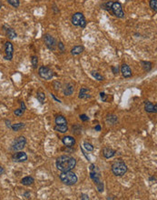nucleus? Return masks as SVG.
<instances>
[{"mask_svg": "<svg viewBox=\"0 0 157 200\" xmlns=\"http://www.w3.org/2000/svg\"><path fill=\"white\" fill-rule=\"evenodd\" d=\"M76 165V160L70 156H61L56 159V167L61 172L71 171Z\"/></svg>", "mask_w": 157, "mask_h": 200, "instance_id": "nucleus-1", "label": "nucleus"}, {"mask_svg": "<svg viewBox=\"0 0 157 200\" xmlns=\"http://www.w3.org/2000/svg\"><path fill=\"white\" fill-rule=\"evenodd\" d=\"M90 177L93 179L94 183L96 185L97 190L99 192H103L104 191V183L101 180V176H100V172L96 168V166L92 164L90 166Z\"/></svg>", "mask_w": 157, "mask_h": 200, "instance_id": "nucleus-2", "label": "nucleus"}, {"mask_svg": "<svg viewBox=\"0 0 157 200\" xmlns=\"http://www.w3.org/2000/svg\"><path fill=\"white\" fill-rule=\"evenodd\" d=\"M59 178H60V180L66 186L75 185V184L77 182V179H78L75 174L71 172V171L62 172L59 175Z\"/></svg>", "mask_w": 157, "mask_h": 200, "instance_id": "nucleus-3", "label": "nucleus"}, {"mask_svg": "<svg viewBox=\"0 0 157 200\" xmlns=\"http://www.w3.org/2000/svg\"><path fill=\"white\" fill-rule=\"evenodd\" d=\"M112 171L114 176L116 177H123L127 171V166L124 164L123 161L114 162L112 165Z\"/></svg>", "mask_w": 157, "mask_h": 200, "instance_id": "nucleus-4", "label": "nucleus"}, {"mask_svg": "<svg viewBox=\"0 0 157 200\" xmlns=\"http://www.w3.org/2000/svg\"><path fill=\"white\" fill-rule=\"evenodd\" d=\"M72 24L74 26H80L81 28H86V20L84 17V15L80 12H77L73 15L72 17Z\"/></svg>", "mask_w": 157, "mask_h": 200, "instance_id": "nucleus-5", "label": "nucleus"}, {"mask_svg": "<svg viewBox=\"0 0 157 200\" xmlns=\"http://www.w3.org/2000/svg\"><path fill=\"white\" fill-rule=\"evenodd\" d=\"M25 144H27V140H25V138L23 136H18V138H17L12 144V146H11V149L13 151H20L22 150Z\"/></svg>", "mask_w": 157, "mask_h": 200, "instance_id": "nucleus-6", "label": "nucleus"}, {"mask_svg": "<svg viewBox=\"0 0 157 200\" xmlns=\"http://www.w3.org/2000/svg\"><path fill=\"white\" fill-rule=\"evenodd\" d=\"M38 74L40 77L45 80H50L54 77V72L47 66H41L38 70Z\"/></svg>", "mask_w": 157, "mask_h": 200, "instance_id": "nucleus-7", "label": "nucleus"}, {"mask_svg": "<svg viewBox=\"0 0 157 200\" xmlns=\"http://www.w3.org/2000/svg\"><path fill=\"white\" fill-rule=\"evenodd\" d=\"M111 10H112V12L114 13V15H116V17H117L119 18L124 17V13L123 11V7L119 2H113V5L111 7Z\"/></svg>", "mask_w": 157, "mask_h": 200, "instance_id": "nucleus-8", "label": "nucleus"}, {"mask_svg": "<svg viewBox=\"0 0 157 200\" xmlns=\"http://www.w3.org/2000/svg\"><path fill=\"white\" fill-rule=\"evenodd\" d=\"M5 53H6L5 59L11 61L13 58V54H14V47L11 42L7 41L6 43H5Z\"/></svg>", "mask_w": 157, "mask_h": 200, "instance_id": "nucleus-9", "label": "nucleus"}, {"mask_svg": "<svg viewBox=\"0 0 157 200\" xmlns=\"http://www.w3.org/2000/svg\"><path fill=\"white\" fill-rule=\"evenodd\" d=\"M44 40H45V43L46 46H47L49 49H51V50H55V49L56 42H55V39L51 35L45 34L44 36Z\"/></svg>", "mask_w": 157, "mask_h": 200, "instance_id": "nucleus-10", "label": "nucleus"}, {"mask_svg": "<svg viewBox=\"0 0 157 200\" xmlns=\"http://www.w3.org/2000/svg\"><path fill=\"white\" fill-rule=\"evenodd\" d=\"M12 159L14 162H17V163H21V162H25L27 160V155L25 153V152L19 151L15 153L12 156Z\"/></svg>", "mask_w": 157, "mask_h": 200, "instance_id": "nucleus-11", "label": "nucleus"}, {"mask_svg": "<svg viewBox=\"0 0 157 200\" xmlns=\"http://www.w3.org/2000/svg\"><path fill=\"white\" fill-rule=\"evenodd\" d=\"M144 110L148 113H156L157 112V105H154L152 102L146 101L144 103Z\"/></svg>", "mask_w": 157, "mask_h": 200, "instance_id": "nucleus-12", "label": "nucleus"}, {"mask_svg": "<svg viewBox=\"0 0 157 200\" xmlns=\"http://www.w3.org/2000/svg\"><path fill=\"white\" fill-rule=\"evenodd\" d=\"M63 143H64V145L67 147H72L74 146L75 144V139L74 138H72V136H64L62 139Z\"/></svg>", "mask_w": 157, "mask_h": 200, "instance_id": "nucleus-13", "label": "nucleus"}, {"mask_svg": "<svg viewBox=\"0 0 157 200\" xmlns=\"http://www.w3.org/2000/svg\"><path fill=\"white\" fill-rule=\"evenodd\" d=\"M121 73L124 77H130L131 76H132V70H131V68L128 65L126 64H124L122 65L121 66Z\"/></svg>", "mask_w": 157, "mask_h": 200, "instance_id": "nucleus-14", "label": "nucleus"}, {"mask_svg": "<svg viewBox=\"0 0 157 200\" xmlns=\"http://www.w3.org/2000/svg\"><path fill=\"white\" fill-rule=\"evenodd\" d=\"M4 28H6L5 29V31H6V34L7 36V38L9 39H14L17 38V33H15V31L12 28H10V27H7V26H4Z\"/></svg>", "mask_w": 157, "mask_h": 200, "instance_id": "nucleus-15", "label": "nucleus"}, {"mask_svg": "<svg viewBox=\"0 0 157 200\" xmlns=\"http://www.w3.org/2000/svg\"><path fill=\"white\" fill-rule=\"evenodd\" d=\"M103 155L106 158H111L116 155V150L109 148V147H104L103 149Z\"/></svg>", "mask_w": 157, "mask_h": 200, "instance_id": "nucleus-16", "label": "nucleus"}, {"mask_svg": "<svg viewBox=\"0 0 157 200\" xmlns=\"http://www.w3.org/2000/svg\"><path fill=\"white\" fill-rule=\"evenodd\" d=\"M74 93V85L71 83H68L65 85V87L64 89V94L65 96H71Z\"/></svg>", "mask_w": 157, "mask_h": 200, "instance_id": "nucleus-17", "label": "nucleus"}, {"mask_svg": "<svg viewBox=\"0 0 157 200\" xmlns=\"http://www.w3.org/2000/svg\"><path fill=\"white\" fill-rule=\"evenodd\" d=\"M84 46H75L72 48L71 50V54L73 56H77V55H80L81 53H83L84 51Z\"/></svg>", "mask_w": 157, "mask_h": 200, "instance_id": "nucleus-18", "label": "nucleus"}, {"mask_svg": "<svg viewBox=\"0 0 157 200\" xmlns=\"http://www.w3.org/2000/svg\"><path fill=\"white\" fill-rule=\"evenodd\" d=\"M55 124L57 126H65L67 125V121L65 117H63V115H57L55 117Z\"/></svg>", "mask_w": 157, "mask_h": 200, "instance_id": "nucleus-19", "label": "nucleus"}, {"mask_svg": "<svg viewBox=\"0 0 157 200\" xmlns=\"http://www.w3.org/2000/svg\"><path fill=\"white\" fill-rule=\"evenodd\" d=\"M35 182V179L32 177H24L22 180H21V183L23 184L25 186H30V185H33Z\"/></svg>", "mask_w": 157, "mask_h": 200, "instance_id": "nucleus-20", "label": "nucleus"}, {"mask_svg": "<svg viewBox=\"0 0 157 200\" xmlns=\"http://www.w3.org/2000/svg\"><path fill=\"white\" fill-rule=\"evenodd\" d=\"M89 89L86 87H82L79 92V98H89L91 97L90 95H88Z\"/></svg>", "mask_w": 157, "mask_h": 200, "instance_id": "nucleus-21", "label": "nucleus"}, {"mask_svg": "<svg viewBox=\"0 0 157 200\" xmlns=\"http://www.w3.org/2000/svg\"><path fill=\"white\" fill-rule=\"evenodd\" d=\"M55 130L57 131V132H60V133H65L68 131V128H67V125L65 126H55Z\"/></svg>", "mask_w": 157, "mask_h": 200, "instance_id": "nucleus-22", "label": "nucleus"}, {"mask_svg": "<svg viewBox=\"0 0 157 200\" xmlns=\"http://www.w3.org/2000/svg\"><path fill=\"white\" fill-rule=\"evenodd\" d=\"M141 64H142L144 69L146 72H148V71H150L152 69V63L149 62V61H142V62H141Z\"/></svg>", "mask_w": 157, "mask_h": 200, "instance_id": "nucleus-23", "label": "nucleus"}, {"mask_svg": "<svg viewBox=\"0 0 157 200\" xmlns=\"http://www.w3.org/2000/svg\"><path fill=\"white\" fill-rule=\"evenodd\" d=\"M23 128H25V124L24 123H18V124H15V125L11 126V128L14 131H18L20 129H22Z\"/></svg>", "mask_w": 157, "mask_h": 200, "instance_id": "nucleus-24", "label": "nucleus"}, {"mask_svg": "<svg viewBox=\"0 0 157 200\" xmlns=\"http://www.w3.org/2000/svg\"><path fill=\"white\" fill-rule=\"evenodd\" d=\"M36 97H37V100L41 103V104H43L45 102V93L43 92H38L37 93V96H36Z\"/></svg>", "mask_w": 157, "mask_h": 200, "instance_id": "nucleus-25", "label": "nucleus"}, {"mask_svg": "<svg viewBox=\"0 0 157 200\" xmlns=\"http://www.w3.org/2000/svg\"><path fill=\"white\" fill-rule=\"evenodd\" d=\"M91 74H92V76H93L94 77H95L96 80H98V81H103V80L104 79V77H103V76H101L100 74H99V73H97V72L93 71Z\"/></svg>", "mask_w": 157, "mask_h": 200, "instance_id": "nucleus-26", "label": "nucleus"}, {"mask_svg": "<svg viewBox=\"0 0 157 200\" xmlns=\"http://www.w3.org/2000/svg\"><path fill=\"white\" fill-rule=\"evenodd\" d=\"M7 3L10 4L12 7H14L15 8H17L19 7V5H20L19 0H7Z\"/></svg>", "mask_w": 157, "mask_h": 200, "instance_id": "nucleus-27", "label": "nucleus"}, {"mask_svg": "<svg viewBox=\"0 0 157 200\" xmlns=\"http://www.w3.org/2000/svg\"><path fill=\"white\" fill-rule=\"evenodd\" d=\"M117 117L116 115H108V117H107V121L108 122H110L111 124H114V123H116L117 122Z\"/></svg>", "mask_w": 157, "mask_h": 200, "instance_id": "nucleus-28", "label": "nucleus"}, {"mask_svg": "<svg viewBox=\"0 0 157 200\" xmlns=\"http://www.w3.org/2000/svg\"><path fill=\"white\" fill-rule=\"evenodd\" d=\"M31 63H32V66L34 68L37 67V64H38V58L36 56H33L32 58H31Z\"/></svg>", "mask_w": 157, "mask_h": 200, "instance_id": "nucleus-29", "label": "nucleus"}, {"mask_svg": "<svg viewBox=\"0 0 157 200\" xmlns=\"http://www.w3.org/2000/svg\"><path fill=\"white\" fill-rule=\"evenodd\" d=\"M150 7L156 12L157 10V0H150Z\"/></svg>", "mask_w": 157, "mask_h": 200, "instance_id": "nucleus-30", "label": "nucleus"}, {"mask_svg": "<svg viewBox=\"0 0 157 200\" xmlns=\"http://www.w3.org/2000/svg\"><path fill=\"white\" fill-rule=\"evenodd\" d=\"M84 146H85V148L87 151H93L94 150V146L90 143H88V142H85V143H84Z\"/></svg>", "mask_w": 157, "mask_h": 200, "instance_id": "nucleus-31", "label": "nucleus"}, {"mask_svg": "<svg viewBox=\"0 0 157 200\" xmlns=\"http://www.w3.org/2000/svg\"><path fill=\"white\" fill-rule=\"evenodd\" d=\"M112 5H113V2H107L106 4H104L103 6H102V8H104V9H106V10H111V7H112Z\"/></svg>", "mask_w": 157, "mask_h": 200, "instance_id": "nucleus-32", "label": "nucleus"}, {"mask_svg": "<svg viewBox=\"0 0 157 200\" xmlns=\"http://www.w3.org/2000/svg\"><path fill=\"white\" fill-rule=\"evenodd\" d=\"M24 112L25 111H24L22 108H18V109H15L14 113H15V115H17V117H21V115L24 114Z\"/></svg>", "mask_w": 157, "mask_h": 200, "instance_id": "nucleus-33", "label": "nucleus"}, {"mask_svg": "<svg viewBox=\"0 0 157 200\" xmlns=\"http://www.w3.org/2000/svg\"><path fill=\"white\" fill-rule=\"evenodd\" d=\"M79 117H80V119L83 121V122H86V121H88V120H89V117H87L86 115H85V114L80 115H79Z\"/></svg>", "mask_w": 157, "mask_h": 200, "instance_id": "nucleus-34", "label": "nucleus"}, {"mask_svg": "<svg viewBox=\"0 0 157 200\" xmlns=\"http://www.w3.org/2000/svg\"><path fill=\"white\" fill-rule=\"evenodd\" d=\"M100 97H101V98L103 99V101H104V102H106V100H107V96L106 95V93L101 92V93H100Z\"/></svg>", "mask_w": 157, "mask_h": 200, "instance_id": "nucleus-35", "label": "nucleus"}, {"mask_svg": "<svg viewBox=\"0 0 157 200\" xmlns=\"http://www.w3.org/2000/svg\"><path fill=\"white\" fill-rule=\"evenodd\" d=\"M112 70H113V73L114 74V75H116V74H118L119 67H118V66H113V67H112Z\"/></svg>", "mask_w": 157, "mask_h": 200, "instance_id": "nucleus-36", "label": "nucleus"}, {"mask_svg": "<svg viewBox=\"0 0 157 200\" xmlns=\"http://www.w3.org/2000/svg\"><path fill=\"white\" fill-rule=\"evenodd\" d=\"M58 47H59V49H60L62 52H64V51H65V46H64V44H63L62 42H59Z\"/></svg>", "mask_w": 157, "mask_h": 200, "instance_id": "nucleus-37", "label": "nucleus"}, {"mask_svg": "<svg viewBox=\"0 0 157 200\" xmlns=\"http://www.w3.org/2000/svg\"><path fill=\"white\" fill-rule=\"evenodd\" d=\"M81 199H82V200H84V199H86V200H88V199H89V197L87 196V195L83 194L82 196H81Z\"/></svg>", "mask_w": 157, "mask_h": 200, "instance_id": "nucleus-38", "label": "nucleus"}, {"mask_svg": "<svg viewBox=\"0 0 157 200\" xmlns=\"http://www.w3.org/2000/svg\"><path fill=\"white\" fill-rule=\"evenodd\" d=\"M20 104H21V108H22L24 111L25 110V103L24 102H20Z\"/></svg>", "mask_w": 157, "mask_h": 200, "instance_id": "nucleus-39", "label": "nucleus"}, {"mask_svg": "<svg viewBox=\"0 0 157 200\" xmlns=\"http://www.w3.org/2000/svg\"><path fill=\"white\" fill-rule=\"evenodd\" d=\"M95 129H96V131H101V127L99 125H97V126H96Z\"/></svg>", "mask_w": 157, "mask_h": 200, "instance_id": "nucleus-40", "label": "nucleus"}, {"mask_svg": "<svg viewBox=\"0 0 157 200\" xmlns=\"http://www.w3.org/2000/svg\"><path fill=\"white\" fill-rule=\"evenodd\" d=\"M51 96H52V97H53V98H54V99L55 100V101H57V102H59V103H61V101H60V100H59V99H57V98H56V97H55V95H53V94H52V95H51Z\"/></svg>", "mask_w": 157, "mask_h": 200, "instance_id": "nucleus-41", "label": "nucleus"}, {"mask_svg": "<svg viewBox=\"0 0 157 200\" xmlns=\"http://www.w3.org/2000/svg\"><path fill=\"white\" fill-rule=\"evenodd\" d=\"M3 173H4V168L1 166H0V176H1Z\"/></svg>", "mask_w": 157, "mask_h": 200, "instance_id": "nucleus-42", "label": "nucleus"}, {"mask_svg": "<svg viewBox=\"0 0 157 200\" xmlns=\"http://www.w3.org/2000/svg\"><path fill=\"white\" fill-rule=\"evenodd\" d=\"M6 123H7V126L9 128H11V125H10V121H6Z\"/></svg>", "mask_w": 157, "mask_h": 200, "instance_id": "nucleus-43", "label": "nucleus"}, {"mask_svg": "<svg viewBox=\"0 0 157 200\" xmlns=\"http://www.w3.org/2000/svg\"><path fill=\"white\" fill-rule=\"evenodd\" d=\"M25 197H27V198H29L30 197H29V192H25Z\"/></svg>", "mask_w": 157, "mask_h": 200, "instance_id": "nucleus-44", "label": "nucleus"}, {"mask_svg": "<svg viewBox=\"0 0 157 200\" xmlns=\"http://www.w3.org/2000/svg\"><path fill=\"white\" fill-rule=\"evenodd\" d=\"M150 180H155V177H150Z\"/></svg>", "mask_w": 157, "mask_h": 200, "instance_id": "nucleus-45", "label": "nucleus"}, {"mask_svg": "<svg viewBox=\"0 0 157 200\" xmlns=\"http://www.w3.org/2000/svg\"><path fill=\"white\" fill-rule=\"evenodd\" d=\"M1 7H2V2L0 1V9H1Z\"/></svg>", "mask_w": 157, "mask_h": 200, "instance_id": "nucleus-46", "label": "nucleus"}]
</instances>
